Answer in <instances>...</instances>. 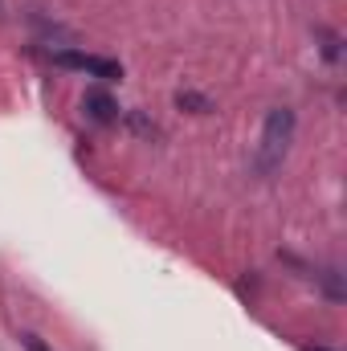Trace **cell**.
<instances>
[{
  "label": "cell",
  "instance_id": "cell-3",
  "mask_svg": "<svg viewBox=\"0 0 347 351\" xmlns=\"http://www.w3.org/2000/svg\"><path fill=\"white\" fill-rule=\"evenodd\" d=\"M82 110H86L98 127H110V123H119V102H115L106 90H86V98H82Z\"/></svg>",
  "mask_w": 347,
  "mask_h": 351
},
{
  "label": "cell",
  "instance_id": "cell-7",
  "mask_svg": "<svg viewBox=\"0 0 347 351\" xmlns=\"http://www.w3.org/2000/svg\"><path fill=\"white\" fill-rule=\"evenodd\" d=\"M307 351H331V348H307Z\"/></svg>",
  "mask_w": 347,
  "mask_h": 351
},
{
  "label": "cell",
  "instance_id": "cell-5",
  "mask_svg": "<svg viewBox=\"0 0 347 351\" xmlns=\"http://www.w3.org/2000/svg\"><path fill=\"white\" fill-rule=\"evenodd\" d=\"M323 290H327L331 302H344V278H339V269H323Z\"/></svg>",
  "mask_w": 347,
  "mask_h": 351
},
{
  "label": "cell",
  "instance_id": "cell-4",
  "mask_svg": "<svg viewBox=\"0 0 347 351\" xmlns=\"http://www.w3.org/2000/svg\"><path fill=\"white\" fill-rule=\"evenodd\" d=\"M176 106L180 110H192V114H208L213 110V98L208 94H196V90H180L176 94Z\"/></svg>",
  "mask_w": 347,
  "mask_h": 351
},
{
  "label": "cell",
  "instance_id": "cell-6",
  "mask_svg": "<svg viewBox=\"0 0 347 351\" xmlns=\"http://www.w3.org/2000/svg\"><path fill=\"white\" fill-rule=\"evenodd\" d=\"M25 351H49V348H45L37 335H25Z\"/></svg>",
  "mask_w": 347,
  "mask_h": 351
},
{
  "label": "cell",
  "instance_id": "cell-8",
  "mask_svg": "<svg viewBox=\"0 0 347 351\" xmlns=\"http://www.w3.org/2000/svg\"><path fill=\"white\" fill-rule=\"evenodd\" d=\"M0 12H4V0H0Z\"/></svg>",
  "mask_w": 347,
  "mask_h": 351
},
{
  "label": "cell",
  "instance_id": "cell-2",
  "mask_svg": "<svg viewBox=\"0 0 347 351\" xmlns=\"http://www.w3.org/2000/svg\"><path fill=\"white\" fill-rule=\"evenodd\" d=\"M53 66L78 70V74H90V78H106V82L123 78V66L115 58H94V53H82V49H58L53 53Z\"/></svg>",
  "mask_w": 347,
  "mask_h": 351
},
{
  "label": "cell",
  "instance_id": "cell-1",
  "mask_svg": "<svg viewBox=\"0 0 347 351\" xmlns=\"http://www.w3.org/2000/svg\"><path fill=\"white\" fill-rule=\"evenodd\" d=\"M294 127H298V119H294L290 106H274V110L265 114L261 147H258V160H254L258 176H274L282 168V160H286V152H290V143H294Z\"/></svg>",
  "mask_w": 347,
  "mask_h": 351
}]
</instances>
